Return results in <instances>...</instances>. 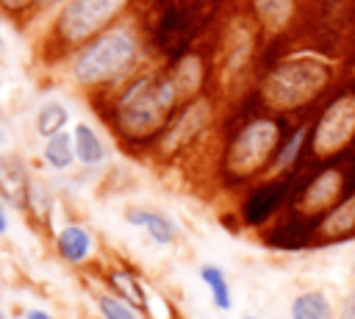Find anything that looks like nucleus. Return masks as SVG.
Wrapping results in <instances>:
<instances>
[{"label": "nucleus", "mask_w": 355, "mask_h": 319, "mask_svg": "<svg viewBox=\"0 0 355 319\" xmlns=\"http://www.w3.org/2000/svg\"><path fill=\"white\" fill-rule=\"evenodd\" d=\"M336 80V69L330 61L319 55H291L277 61L266 78L261 80V100L266 108L288 114L302 111L322 100Z\"/></svg>", "instance_id": "nucleus-1"}, {"label": "nucleus", "mask_w": 355, "mask_h": 319, "mask_svg": "<svg viewBox=\"0 0 355 319\" xmlns=\"http://www.w3.org/2000/svg\"><path fill=\"white\" fill-rule=\"evenodd\" d=\"M180 97L175 78H139L116 100V125L130 139H150L169 125V114Z\"/></svg>", "instance_id": "nucleus-2"}, {"label": "nucleus", "mask_w": 355, "mask_h": 319, "mask_svg": "<svg viewBox=\"0 0 355 319\" xmlns=\"http://www.w3.org/2000/svg\"><path fill=\"white\" fill-rule=\"evenodd\" d=\"M283 122L275 117L250 119L230 141L225 155V172L233 180H250L275 164V155L283 144Z\"/></svg>", "instance_id": "nucleus-3"}, {"label": "nucleus", "mask_w": 355, "mask_h": 319, "mask_svg": "<svg viewBox=\"0 0 355 319\" xmlns=\"http://www.w3.org/2000/svg\"><path fill=\"white\" fill-rule=\"evenodd\" d=\"M136 53H139L136 39L125 28H116L89 42L78 53L72 72L83 86L108 83V80L122 78L136 64Z\"/></svg>", "instance_id": "nucleus-4"}, {"label": "nucleus", "mask_w": 355, "mask_h": 319, "mask_svg": "<svg viewBox=\"0 0 355 319\" xmlns=\"http://www.w3.org/2000/svg\"><path fill=\"white\" fill-rule=\"evenodd\" d=\"M355 144V89L338 92L316 117L308 133L313 161H336Z\"/></svg>", "instance_id": "nucleus-5"}, {"label": "nucleus", "mask_w": 355, "mask_h": 319, "mask_svg": "<svg viewBox=\"0 0 355 319\" xmlns=\"http://www.w3.org/2000/svg\"><path fill=\"white\" fill-rule=\"evenodd\" d=\"M347 186H349L347 166L324 161V166L316 169L294 197L297 219L300 222H316L324 211H330L347 194Z\"/></svg>", "instance_id": "nucleus-6"}, {"label": "nucleus", "mask_w": 355, "mask_h": 319, "mask_svg": "<svg viewBox=\"0 0 355 319\" xmlns=\"http://www.w3.org/2000/svg\"><path fill=\"white\" fill-rule=\"evenodd\" d=\"M128 0H72L58 17V33L67 42H86L100 33Z\"/></svg>", "instance_id": "nucleus-7"}, {"label": "nucleus", "mask_w": 355, "mask_h": 319, "mask_svg": "<svg viewBox=\"0 0 355 319\" xmlns=\"http://www.w3.org/2000/svg\"><path fill=\"white\" fill-rule=\"evenodd\" d=\"M311 244H338L355 239V189L347 191L330 211H324L308 230Z\"/></svg>", "instance_id": "nucleus-8"}, {"label": "nucleus", "mask_w": 355, "mask_h": 319, "mask_svg": "<svg viewBox=\"0 0 355 319\" xmlns=\"http://www.w3.org/2000/svg\"><path fill=\"white\" fill-rule=\"evenodd\" d=\"M286 194H288V183H286V180H269V183L255 186V189L247 194L244 205H241L244 222H247V225H263V222L283 205Z\"/></svg>", "instance_id": "nucleus-9"}, {"label": "nucleus", "mask_w": 355, "mask_h": 319, "mask_svg": "<svg viewBox=\"0 0 355 319\" xmlns=\"http://www.w3.org/2000/svg\"><path fill=\"white\" fill-rule=\"evenodd\" d=\"M211 117V108L205 100H194L189 103L169 125H166V133H164V150H178L183 144H189L208 122Z\"/></svg>", "instance_id": "nucleus-10"}, {"label": "nucleus", "mask_w": 355, "mask_h": 319, "mask_svg": "<svg viewBox=\"0 0 355 319\" xmlns=\"http://www.w3.org/2000/svg\"><path fill=\"white\" fill-rule=\"evenodd\" d=\"M252 11H255V19L261 22L263 31L280 33L297 17L300 0H252Z\"/></svg>", "instance_id": "nucleus-11"}, {"label": "nucleus", "mask_w": 355, "mask_h": 319, "mask_svg": "<svg viewBox=\"0 0 355 319\" xmlns=\"http://www.w3.org/2000/svg\"><path fill=\"white\" fill-rule=\"evenodd\" d=\"M0 194L11 205L28 202V180H25V169L17 158H0Z\"/></svg>", "instance_id": "nucleus-12"}, {"label": "nucleus", "mask_w": 355, "mask_h": 319, "mask_svg": "<svg viewBox=\"0 0 355 319\" xmlns=\"http://www.w3.org/2000/svg\"><path fill=\"white\" fill-rule=\"evenodd\" d=\"M55 241H58L61 258L69 261V264H80V261L89 255V250H92V236H89L83 227H78V225L64 227Z\"/></svg>", "instance_id": "nucleus-13"}, {"label": "nucleus", "mask_w": 355, "mask_h": 319, "mask_svg": "<svg viewBox=\"0 0 355 319\" xmlns=\"http://www.w3.org/2000/svg\"><path fill=\"white\" fill-rule=\"evenodd\" d=\"M291 319H333V308L319 288H311L294 297Z\"/></svg>", "instance_id": "nucleus-14"}, {"label": "nucleus", "mask_w": 355, "mask_h": 319, "mask_svg": "<svg viewBox=\"0 0 355 319\" xmlns=\"http://www.w3.org/2000/svg\"><path fill=\"white\" fill-rule=\"evenodd\" d=\"M308 133H311V125H302V128H297L291 136L283 139V144H280V150H277V155H275V164H272L275 172H286V169H291V166L300 161L302 150L308 147Z\"/></svg>", "instance_id": "nucleus-15"}, {"label": "nucleus", "mask_w": 355, "mask_h": 319, "mask_svg": "<svg viewBox=\"0 0 355 319\" xmlns=\"http://www.w3.org/2000/svg\"><path fill=\"white\" fill-rule=\"evenodd\" d=\"M128 222L144 227L158 244H169L175 239V225L166 216H161V214H153V211H130L128 214Z\"/></svg>", "instance_id": "nucleus-16"}, {"label": "nucleus", "mask_w": 355, "mask_h": 319, "mask_svg": "<svg viewBox=\"0 0 355 319\" xmlns=\"http://www.w3.org/2000/svg\"><path fill=\"white\" fill-rule=\"evenodd\" d=\"M75 155L83 161V164H100L105 158V150H103V141L97 139V133L89 128V125H78L75 128Z\"/></svg>", "instance_id": "nucleus-17"}, {"label": "nucleus", "mask_w": 355, "mask_h": 319, "mask_svg": "<svg viewBox=\"0 0 355 319\" xmlns=\"http://www.w3.org/2000/svg\"><path fill=\"white\" fill-rule=\"evenodd\" d=\"M75 158V139H69L64 130L50 136L47 144H44V161L53 166V169H67Z\"/></svg>", "instance_id": "nucleus-18"}, {"label": "nucleus", "mask_w": 355, "mask_h": 319, "mask_svg": "<svg viewBox=\"0 0 355 319\" xmlns=\"http://www.w3.org/2000/svg\"><path fill=\"white\" fill-rule=\"evenodd\" d=\"M200 277H202V283L208 286L214 305H216L219 311H230L233 297H230V286H227V280H225V272H222L219 266H202V269H200Z\"/></svg>", "instance_id": "nucleus-19"}, {"label": "nucleus", "mask_w": 355, "mask_h": 319, "mask_svg": "<svg viewBox=\"0 0 355 319\" xmlns=\"http://www.w3.org/2000/svg\"><path fill=\"white\" fill-rule=\"evenodd\" d=\"M67 119H69V114H67V108L61 103H44L39 108V117H36V130L50 139V136H55V133L64 130Z\"/></svg>", "instance_id": "nucleus-20"}, {"label": "nucleus", "mask_w": 355, "mask_h": 319, "mask_svg": "<svg viewBox=\"0 0 355 319\" xmlns=\"http://www.w3.org/2000/svg\"><path fill=\"white\" fill-rule=\"evenodd\" d=\"M111 283H114V288L122 294L125 302H130L133 308H147V294H144L141 283H139L133 275H128V272H114V275H111Z\"/></svg>", "instance_id": "nucleus-21"}, {"label": "nucleus", "mask_w": 355, "mask_h": 319, "mask_svg": "<svg viewBox=\"0 0 355 319\" xmlns=\"http://www.w3.org/2000/svg\"><path fill=\"white\" fill-rule=\"evenodd\" d=\"M130 302H125V300H119V297H100V311H103V316L105 319H136V313L128 308Z\"/></svg>", "instance_id": "nucleus-22"}, {"label": "nucleus", "mask_w": 355, "mask_h": 319, "mask_svg": "<svg viewBox=\"0 0 355 319\" xmlns=\"http://www.w3.org/2000/svg\"><path fill=\"white\" fill-rule=\"evenodd\" d=\"M338 319H355V288L344 297L341 302V311H338Z\"/></svg>", "instance_id": "nucleus-23"}, {"label": "nucleus", "mask_w": 355, "mask_h": 319, "mask_svg": "<svg viewBox=\"0 0 355 319\" xmlns=\"http://www.w3.org/2000/svg\"><path fill=\"white\" fill-rule=\"evenodd\" d=\"M0 3H3L6 11H22V8H28L33 0H0Z\"/></svg>", "instance_id": "nucleus-24"}, {"label": "nucleus", "mask_w": 355, "mask_h": 319, "mask_svg": "<svg viewBox=\"0 0 355 319\" xmlns=\"http://www.w3.org/2000/svg\"><path fill=\"white\" fill-rule=\"evenodd\" d=\"M25 319H53V316H47L44 311H28V316Z\"/></svg>", "instance_id": "nucleus-25"}, {"label": "nucleus", "mask_w": 355, "mask_h": 319, "mask_svg": "<svg viewBox=\"0 0 355 319\" xmlns=\"http://www.w3.org/2000/svg\"><path fill=\"white\" fill-rule=\"evenodd\" d=\"M6 227H8V219H6V211L0 205V233H6Z\"/></svg>", "instance_id": "nucleus-26"}, {"label": "nucleus", "mask_w": 355, "mask_h": 319, "mask_svg": "<svg viewBox=\"0 0 355 319\" xmlns=\"http://www.w3.org/2000/svg\"><path fill=\"white\" fill-rule=\"evenodd\" d=\"M42 3H44V6H50V3H55V0H42Z\"/></svg>", "instance_id": "nucleus-27"}, {"label": "nucleus", "mask_w": 355, "mask_h": 319, "mask_svg": "<svg viewBox=\"0 0 355 319\" xmlns=\"http://www.w3.org/2000/svg\"><path fill=\"white\" fill-rule=\"evenodd\" d=\"M244 319H258V316H244Z\"/></svg>", "instance_id": "nucleus-28"}, {"label": "nucleus", "mask_w": 355, "mask_h": 319, "mask_svg": "<svg viewBox=\"0 0 355 319\" xmlns=\"http://www.w3.org/2000/svg\"><path fill=\"white\" fill-rule=\"evenodd\" d=\"M0 319H6V316H0Z\"/></svg>", "instance_id": "nucleus-29"}, {"label": "nucleus", "mask_w": 355, "mask_h": 319, "mask_svg": "<svg viewBox=\"0 0 355 319\" xmlns=\"http://www.w3.org/2000/svg\"><path fill=\"white\" fill-rule=\"evenodd\" d=\"M0 47H3V44H0Z\"/></svg>", "instance_id": "nucleus-30"}]
</instances>
